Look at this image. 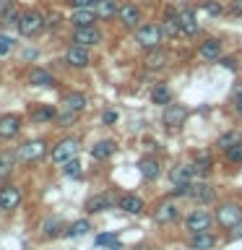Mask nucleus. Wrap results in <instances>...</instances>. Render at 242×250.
Instances as JSON below:
<instances>
[{
    "label": "nucleus",
    "instance_id": "f257e3e1",
    "mask_svg": "<svg viewBox=\"0 0 242 250\" xmlns=\"http://www.w3.org/2000/svg\"><path fill=\"white\" fill-rule=\"evenodd\" d=\"M44 29V16L39 11H26L19 16V31L21 37H37Z\"/></svg>",
    "mask_w": 242,
    "mask_h": 250
},
{
    "label": "nucleus",
    "instance_id": "f03ea898",
    "mask_svg": "<svg viewBox=\"0 0 242 250\" xmlns=\"http://www.w3.org/2000/svg\"><path fill=\"white\" fill-rule=\"evenodd\" d=\"M136 39H138L141 47H146V50H156L164 39V31H161V26H156V23H146V26L138 29Z\"/></svg>",
    "mask_w": 242,
    "mask_h": 250
},
{
    "label": "nucleus",
    "instance_id": "7ed1b4c3",
    "mask_svg": "<svg viewBox=\"0 0 242 250\" xmlns=\"http://www.w3.org/2000/svg\"><path fill=\"white\" fill-rule=\"evenodd\" d=\"M216 219L224 229H234V227H240V222H242V206H237V203H224V206L216 211Z\"/></svg>",
    "mask_w": 242,
    "mask_h": 250
},
{
    "label": "nucleus",
    "instance_id": "20e7f679",
    "mask_svg": "<svg viewBox=\"0 0 242 250\" xmlns=\"http://www.w3.org/2000/svg\"><path fill=\"white\" fill-rule=\"evenodd\" d=\"M76 154H78V141L76 138H65V141H60V144L52 148V162L55 164H65L68 159H73Z\"/></svg>",
    "mask_w": 242,
    "mask_h": 250
},
{
    "label": "nucleus",
    "instance_id": "39448f33",
    "mask_svg": "<svg viewBox=\"0 0 242 250\" xmlns=\"http://www.w3.org/2000/svg\"><path fill=\"white\" fill-rule=\"evenodd\" d=\"M44 154H47L44 141H29V144H23L19 148V159L21 162H37V159H42Z\"/></svg>",
    "mask_w": 242,
    "mask_h": 250
},
{
    "label": "nucleus",
    "instance_id": "423d86ee",
    "mask_svg": "<svg viewBox=\"0 0 242 250\" xmlns=\"http://www.w3.org/2000/svg\"><path fill=\"white\" fill-rule=\"evenodd\" d=\"M161 120H164V125H167V128H180V125L187 120V107H185V104H167Z\"/></svg>",
    "mask_w": 242,
    "mask_h": 250
},
{
    "label": "nucleus",
    "instance_id": "0eeeda50",
    "mask_svg": "<svg viewBox=\"0 0 242 250\" xmlns=\"http://www.w3.org/2000/svg\"><path fill=\"white\" fill-rule=\"evenodd\" d=\"M211 222H214V219H211V214L208 211H203V208H195L190 216H187V229L190 232H208V227H211Z\"/></svg>",
    "mask_w": 242,
    "mask_h": 250
},
{
    "label": "nucleus",
    "instance_id": "6e6552de",
    "mask_svg": "<svg viewBox=\"0 0 242 250\" xmlns=\"http://www.w3.org/2000/svg\"><path fill=\"white\" fill-rule=\"evenodd\" d=\"M21 203V190L16 185H5L0 188V208L3 211H13Z\"/></svg>",
    "mask_w": 242,
    "mask_h": 250
},
{
    "label": "nucleus",
    "instance_id": "1a4fd4ad",
    "mask_svg": "<svg viewBox=\"0 0 242 250\" xmlns=\"http://www.w3.org/2000/svg\"><path fill=\"white\" fill-rule=\"evenodd\" d=\"M101 34L94 26H76V34H73V42L76 44H83V47H91V44H99Z\"/></svg>",
    "mask_w": 242,
    "mask_h": 250
},
{
    "label": "nucleus",
    "instance_id": "9d476101",
    "mask_svg": "<svg viewBox=\"0 0 242 250\" xmlns=\"http://www.w3.org/2000/svg\"><path fill=\"white\" fill-rule=\"evenodd\" d=\"M65 60L70 62L73 68H86L91 62V58H89V50H86L83 44H73L68 50V55H65Z\"/></svg>",
    "mask_w": 242,
    "mask_h": 250
},
{
    "label": "nucleus",
    "instance_id": "9b49d317",
    "mask_svg": "<svg viewBox=\"0 0 242 250\" xmlns=\"http://www.w3.org/2000/svg\"><path fill=\"white\" fill-rule=\"evenodd\" d=\"M177 214H180L177 203L164 201V203H159V206H156V211H154V219H156V222H161V224H167V222H175Z\"/></svg>",
    "mask_w": 242,
    "mask_h": 250
},
{
    "label": "nucleus",
    "instance_id": "f8f14e48",
    "mask_svg": "<svg viewBox=\"0 0 242 250\" xmlns=\"http://www.w3.org/2000/svg\"><path fill=\"white\" fill-rule=\"evenodd\" d=\"M21 130V120L16 115H3L0 117V138H13Z\"/></svg>",
    "mask_w": 242,
    "mask_h": 250
},
{
    "label": "nucleus",
    "instance_id": "ddd939ff",
    "mask_svg": "<svg viewBox=\"0 0 242 250\" xmlns=\"http://www.w3.org/2000/svg\"><path fill=\"white\" fill-rule=\"evenodd\" d=\"M190 195L193 201H198V203H208V201H214V188L211 185H206V183H198V185H190Z\"/></svg>",
    "mask_w": 242,
    "mask_h": 250
},
{
    "label": "nucleus",
    "instance_id": "4468645a",
    "mask_svg": "<svg viewBox=\"0 0 242 250\" xmlns=\"http://www.w3.org/2000/svg\"><path fill=\"white\" fill-rule=\"evenodd\" d=\"M216 245V237L208 232H193V240H190V248L193 250H211Z\"/></svg>",
    "mask_w": 242,
    "mask_h": 250
},
{
    "label": "nucleus",
    "instance_id": "2eb2a0df",
    "mask_svg": "<svg viewBox=\"0 0 242 250\" xmlns=\"http://www.w3.org/2000/svg\"><path fill=\"white\" fill-rule=\"evenodd\" d=\"M94 19H97V11H91V8H76L73 16H70V21L76 26H91Z\"/></svg>",
    "mask_w": 242,
    "mask_h": 250
},
{
    "label": "nucleus",
    "instance_id": "dca6fc26",
    "mask_svg": "<svg viewBox=\"0 0 242 250\" xmlns=\"http://www.w3.org/2000/svg\"><path fill=\"white\" fill-rule=\"evenodd\" d=\"M177 19H180V29H182L187 37L198 34V21H195V13H193V11H182Z\"/></svg>",
    "mask_w": 242,
    "mask_h": 250
},
{
    "label": "nucleus",
    "instance_id": "f3484780",
    "mask_svg": "<svg viewBox=\"0 0 242 250\" xmlns=\"http://www.w3.org/2000/svg\"><path fill=\"white\" fill-rule=\"evenodd\" d=\"M83 107H86V97L83 94H68L65 99H62V109L65 112H83Z\"/></svg>",
    "mask_w": 242,
    "mask_h": 250
},
{
    "label": "nucleus",
    "instance_id": "a211bd4d",
    "mask_svg": "<svg viewBox=\"0 0 242 250\" xmlns=\"http://www.w3.org/2000/svg\"><path fill=\"white\" fill-rule=\"evenodd\" d=\"M138 169H141V175H143L146 180H156V177H159V162H156L154 156L141 159L138 162Z\"/></svg>",
    "mask_w": 242,
    "mask_h": 250
},
{
    "label": "nucleus",
    "instance_id": "6ab92c4d",
    "mask_svg": "<svg viewBox=\"0 0 242 250\" xmlns=\"http://www.w3.org/2000/svg\"><path fill=\"white\" fill-rule=\"evenodd\" d=\"M201 58L203 60H219V52H222V42L219 39H206V42L201 44Z\"/></svg>",
    "mask_w": 242,
    "mask_h": 250
},
{
    "label": "nucleus",
    "instance_id": "aec40b11",
    "mask_svg": "<svg viewBox=\"0 0 242 250\" xmlns=\"http://www.w3.org/2000/svg\"><path fill=\"white\" fill-rule=\"evenodd\" d=\"M193 175H195V172H193V164H177V167H172L169 180H172V183H190Z\"/></svg>",
    "mask_w": 242,
    "mask_h": 250
},
{
    "label": "nucleus",
    "instance_id": "412c9836",
    "mask_svg": "<svg viewBox=\"0 0 242 250\" xmlns=\"http://www.w3.org/2000/svg\"><path fill=\"white\" fill-rule=\"evenodd\" d=\"M29 83L31 86H55V78H52V73H47L44 68H34L29 73Z\"/></svg>",
    "mask_w": 242,
    "mask_h": 250
},
{
    "label": "nucleus",
    "instance_id": "4be33fe9",
    "mask_svg": "<svg viewBox=\"0 0 242 250\" xmlns=\"http://www.w3.org/2000/svg\"><path fill=\"white\" fill-rule=\"evenodd\" d=\"M117 16H120V21L125 26H138V21H141V13H138L136 5H122L120 11H117Z\"/></svg>",
    "mask_w": 242,
    "mask_h": 250
},
{
    "label": "nucleus",
    "instance_id": "5701e85b",
    "mask_svg": "<svg viewBox=\"0 0 242 250\" xmlns=\"http://www.w3.org/2000/svg\"><path fill=\"white\" fill-rule=\"evenodd\" d=\"M109 206H112V198H109V195H94V198L86 201V211H89V214H99V211H104Z\"/></svg>",
    "mask_w": 242,
    "mask_h": 250
},
{
    "label": "nucleus",
    "instance_id": "b1692460",
    "mask_svg": "<svg viewBox=\"0 0 242 250\" xmlns=\"http://www.w3.org/2000/svg\"><path fill=\"white\" fill-rule=\"evenodd\" d=\"M112 154H115V141H99L97 146H91L94 159H109Z\"/></svg>",
    "mask_w": 242,
    "mask_h": 250
},
{
    "label": "nucleus",
    "instance_id": "393cba45",
    "mask_svg": "<svg viewBox=\"0 0 242 250\" xmlns=\"http://www.w3.org/2000/svg\"><path fill=\"white\" fill-rule=\"evenodd\" d=\"M120 208L128 211V214H141V211H143V201H141L138 195H122V198H120Z\"/></svg>",
    "mask_w": 242,
    "mask_h": 250
},
{
    "label": "nucleus",
    "instance_id": "a878e982",
    "mask_svg": "<svg viewBox=\"0 0 242 250\" xmlns=\"http://www.w3.org/2000/svg\"><path fill=\"white\" fill-rule=\"evenodd\" d=\"M167 65V55H164L159 47L156 50H151L146 55V68H151V70H159V68H164Z\"/></svg>",
    "mask_w": 242,
    "mask_h": 250
},
{
    "label": "nucleus",
    "instance_id": "bb28decb",
    "mask_svg": "<svg viewBox=\"0 0 242 250\" xmlns=\"http://www.w3.org/2000/svg\"><path fill=\"white\" fill-rule=\"evenodd\" d=\"M117 11H120V8L115 5V0H99V3H97V16H99V19H104V21L112 19Z\"/></svg>",
    "mask_w": 242,
    "mask_h": 250
},
{
    "label": "nucleus",
    "instance_id": "cd10ccee",
    "mask_svg": "<svg viewBox=\"0 0 242 250\" xmlns=\"http://www.w3.org/2000/svg\"><path fill=\"white\" fill-rule=\"evenodd\" d=\"M161 31H164L167 37H177L180 31H182V29H180V19H175V16H167V19H164V23H161Z\"/></svg>",
    "mask_w": 242,
    "mask_h": 250
},
{
    "label": "nucleus",
    "instance_id": "c85d7f7f",
    "mask_svg": "<svg viewBox=\"0 0 242 250\" xmlns=\"http://www.w3.org/2000/svg\"><path fill=\"white\" fill-rule=\"evenodd\" d=\"M151 99H154V104H169L172 94H169L167 86H156V89L151 91Z\"/></svg>",
    "mask_w": 242,
    "mask_h": 250
},
{
    "label": "nucleus",
    "instance_id": "c756f323",
    "mask_svg": "<svg viewBox=\"0 0 242 250\" xmlns=\"http://www.w3.org/2000/svg\"><path fill=\"white\" fill-rule=\"evenodd\" d=\"M62 172H65L68 177H81L83 175V164L78 162V159H68L65 167H62Z\"/></svg>",
    "mask_w": 242,
    "mask_h": 250
},
{
    "label": "nucleus",
    "instance_id": "7c9ffc66",
    "mask_svg": "<svg viewBox=\"0 0 242 250\" xmlns=\"http://www.w3.org/2000/svg\"><path fill=\"white\" fill-rule=\"evenodd\" d=\"M226 159L232 164H242V141H237V144H232L226 148Z\"/></svg>",
    "mask_w": 242,
    "mask_h": 250
},
{
    "label": "nucleus",
    "instance_id": "2f4dec72",
    "mask_svg": "<svg viewBox=\"0 0 242 250\" xmlns=\"http://www.w3.org/2000/svg\"><path fill=\"white\" fill-rule=\"evenodd\" d=\"M52 117H55L52 107H39V109L31 112V120H34V123H44V120H52Z\"/></svg>",
    "mask_w": 242,
    "mask_h": 250
},
{
    "label": "nucleus",
    "instance_id": "473e14b6",
    "mask_svg": "<svg viewBox=\"0 0 242 250\" xmlns=\"http://www.w3.org/2000/svg\"><path fill=\"white\" fill-rule=\"evenodd\" d=\"M60 227H65V224L60 222V219H47V222H44L47 237H58V234H60Z\"/></svg>",
    "mask_w": 242,
    "mask_h": 250
},
{
    "label": "nucleus",
    "instance_id": "72a5a7b5",
    "mask_svg": "<svg viewBox=\"0 0 242 250\" xmlns=\"http://www.w3.org/2000/svg\"><path fill=\"white\" fill-rule=\"evenodd\" d=\"M86 232H89V222H86V219H81V222H76V224H70V229H68L70 237H83Z\"/></svg>",
    "mask_w": 242,
    "mask_h": 250
},
{
    "label": "nucleus",
    "instance_id": "f704fd0d",
    "mask_svg": "<svg viewBox=\"0 0 242 250\" xmlns=\"http://www.w3.org/2000/svg\"><path fill=\"white\" fill-rule=\"evenodd\" d=\"M16 21H19V11H16V8H5L3 11V23L5 26H13Z\"/></svg>",
    "mask_w": 242,
    "mask_h": 250
},
{
    "label": "nucleus",
    "instance_id": "c9c22d12",
    "mask_svg": "<svg viewBox=\"0 0 242 250\" xmlns=\"http://www.w3.org/2000/svg\"><path fill=\"white\" fill-rule=\"evenodd\" d=\"M237 141H240V136H237V133H226V136H222V138H219V146H222V148H229L232 144H237Z\"/></svg>",
    "mask_w": 242,
    "mask_h": 250
},
{
    "label": "nucleus",
    "instance_id": "e433bc0d",
    "mask_svg": "<svg viewBox=\"0 0 242 250\" xmlns=\"http://www.w3.org/2000/svg\"><path fill=\"white\" fill-rule=\"evenodd\" d=\"M193 172H195V175H208V172H211V164H208L206 156H203L198 164H193Z\"/></svg>",
    "mask_w": 242,
    "mask_h": 250
},
{
    "label": "nucleus",
    "instance_id": "4c0bfd02",
    "mask_svg": "<svg viewBox=\"0 0 242 250\" xmlns=\"http://www.w3.org/2000/svg\"><path fill=\"white\" fill-rule=\"evenodd\" d=\"M97 245H112V248H117V237H115V234H99Z\"/></svg>",
    "mask_w": 242,
    "mask_h": 250
},
{
    "label": "nucleus",
    "instance_id": "58836bf2",
    "mask_svg": "<svg viewBox=\"0 0 242 250\" xmlns=\"http://www.w3.org/2000/svg\"><path fill=\"white\" fill-rule=\"evenodd\" d=\"M13 47V39L11 37H0V58H3V55H8V50H11Z\"/></svg>",
    "mask_w": 242,
    "mask_h": 250
},
{
    "label": "nucleus",
    "instance_id": "ea45409f",
    "mask_svg": "<svg viewBox=\"0 0 242 250\" xmlns=\"http://www.w3.org/2000/svg\"><path fill=\"white\" fill-rule=\"evenodd\" d=\"M203 8H206V11H208L211 16H222V11H224V8L219 5V3H214V0H208V3L203 5Z\"/></svg>",
    "mask_w": 242,
    "mask_h": 250
},
{
    "label": "nucleus",
    "instance_id": "a19ab883",
    "mask_svg": "<svg viewBox=\"0 0 242 250\" xmlns=\"http://www.w3.org/2000/svg\"><path fill=\"white\" fill-rule=\"evenodd\" d=\"M8 175H11V162H8V159H0V180H5Z\"/></svg>",
    "mask_w": 242,
    "mask_h": 250
},
{
    "label": "nucleus",
    "instance_id": "79ce46f5",
    "mask_svg": "<svg viewBox=\"0 0 242 250\" xmlns=\"http://www.w3.org/2000/svg\"><path fill=\"white\" fill-rule=\"evenodd\" d=\"M73 3V8H91V5H97L99 0H70Z\"/></svg>",
    "mask_w": 242,
    "mask_h": 250
},
{
    "label": "nucleus",
    "instance_id": "37998d69",
    "mask_svg": "<svg viewBox=\"0 0 242 250\" xmlns=\"http://www.w3.org/2000/svg\"><path fill=\"white\" fill-rule=\"evenodd\" d=\"M101 120H104L107 125H112V123H117V112H115V109H107V112L101 115Z\"/></svg>",
    "mask_w": 242,
    "mask_h": 250
},
{
    "label": "nucleus",
    "instance_id": "c03bdc74",
    "mask_svg": "<svg viewBox=\"0 0 242 250\" xmlns=\"http://www.w3.org/2000/svg\"><path fill=\"white\" fill-rule=\"evenodd\" d=\"M232 13H242V0H234L232 3Z\"/></svg>",
    "mask_w": 242,
    "mask_h": 250
},
{
    "label": "nucleus",
    "instance_id": "a18cd8bd",
    "mask_svg": "<svg viewBox=\"0 0 242 250\" xmlns=\"http://www.w3.org/2000/svg\"><path fill=\"white\" fill-rule=\"evenodd\" d=\"M8 5H11V0H0V13H3L5 8H8Z\"/></svg>",
    "mask_w": 242,
    "mask_h": 250
},
{
    "label": "nucleus",
    "instance_id": "49530a36",
    "mask_svg": "<svg viewBox=\"0 0 242 250\" xmlns=\"http://www.w3.org/2000/svg\"><path fill=\"white\" fill-rule=\"evenodd\" d=\"M234 107H237V112L242 115V94H240V97H237V104H234Z\"/></svg>",
    "mask_w": 242,
    "mask_h": 250
}]
</instances>
